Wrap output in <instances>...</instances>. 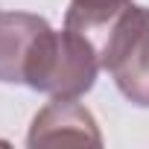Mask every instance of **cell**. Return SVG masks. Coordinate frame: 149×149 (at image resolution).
I'll use <instances>...</instances> for the list:
<instances>
[{"label": "cell", "instance_id": "cell-2", "mask_svg": "<svg viewBox=\"0 0 149 149\" xmlns=\"http://www.w3.org/2000/svg\"><path fill=\"white\" fill-rule=\"evenodd\" d=\"M100 61L129 102L149 108V9L146 6L129 3L114 18Z\"/></svg>", "mask_w": 149, "mask_h": 149}, {"label": "cell", "instance_id": "cell-1", "mask_svg": "<svg viewBox=\"0 0 149 149\" xmlns=\"http://www.w3.org/2000/svg\"><path fill=\"white\" fill-rule=\"evenodd\" d=\"M100 56L94 44L76 26H64L61 32L47 26L24 67V85L50 97H82L94 88L100 73Z\"/></svg>", "mask_w": 149, "mask_h": 149}, {"label": "cell", "instance_id": "cell-5", "mask_svg": "<svg viewBox=\"0 0 149 149\" xmlns=\"http://www.w3.org/2000/svg\"><path fill=\"white\" fill-rule=\"evenodd\" d=\"M126 6H129V0H70L67 26H76V29L100 26V24L117 18Z\"/></svg>", "mask_w": 149, "mask_h": 149}, {"label": "cell", "instance_id": "cell-4", "mask_svg": "<svg viewBox=\"0 0 149 149\" xmlns=\"http://www.w3.org/2000/svg\"><path fill=\"white\" fill-rule=\"evenodd\" d=\"M50 24L29 12H0V82L21 85L26 58Z\"/></svg>", "mask_w": 149, "mask_h": 149}, {"label": "cell", "instance_id": "cell-3", "mask_svg": "<svg viewBox=\"0 0 149 149\" xmlns=\"http://www.w3.org/2000/svg\"><path fill=\"white\" fill-rule=\"evenodd\" d=\"M26 143L35 146H102L100 126L94 114L73 97H56L47 102L26 134Z\"/></svg>", "mask_w": 149, "mask_h": 149}]
</instances>
